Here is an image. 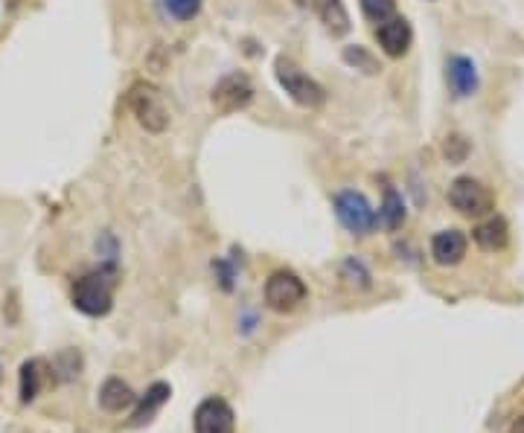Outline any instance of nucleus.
I'll list each match as a JSON object with an SVG mask.
<instances>
[{
    "instance_id": "10",
    "label": "nucleus",
    "mask_w": 524,
    "mask_h": 433,
    "mask_svg": "<svg viewBox=\"0 0 524 433\" xmlns=\"http://www.w3.org/2000/svg\"><path fill=\"white\" fill-rule=\"evenodd\" d=\"M466 250H469V239H466V233L458 230V227L440 230L431 239V259L440 268H455V265H460L466 259Z\"/></svg>"
},
{
    "instance_id": "7",
    "label": "nucleus",
    "mask_w": 524,
    "mask_h": 433,
    "mask_svg": "<svg viewBox=\"0 0 524 433\" xmlns=\"http://www.w3.org/2000/svg\"><path fill=\"white\" fill-rule=\"evenodd\" d=\"M251 102H254V82H251L248 73H239V70L222 76V79L213 85V91H210V105H213L219 114L245 111Z\"/></svg>"
},
{
    "instance_id": "4",
    "label": "nucleus",
    "mask_w": 524,
    "mask_h": 433,
    "mask_svg": "<svg viewBox=\"0 0 524 433\" xmlns=\"http://www.w3.org/2000/svg\"><path fill=\"white\" fill-rule=\"evenodd\" d=\"M332 210H335V218L341 221V227L350 236H356V239H364V236L376 233V227H379V213L373 210V204L367 201V195L359 192V189H341V192H335Z\"/></svg>"
},
{
    "instance_id": "2",
    "label": "nucleus",
    "mask_w": 524,
    "mask_h": 433,
    "mask_svg": "<svg viewBox=\"0 0 524 433\" xmlns=\"http://www.w3.org/2000/svg\"><path fill=\"white\" fill-rule=\"evenodd\" d=\"M274 76H277V82H280V88L286 91V96L300 105V108H306V111H318V108H324V102H327V88L318 82V79H312L300 64H295L289 56H277V62H274Z\"/></svg>"
},
{
    "instance_id": "13",
    "label": "nucleus",
    "mask_w": 524,
    "mask_h": 433,
    "mask_svg": "<svg viewBox=\"0 0 524 433\" xmlns=\"http://www.w3.org/2000/svg\"><path fill=\"white\" fill-rule=\"evenodd\" d=\"M134 402H137V393L131 390L129 381H123V378H117V375H111V378L102 381V387H99L97 393V404L105 413L117 416V413H123V410H131Z\"/></svg>"
},
{
    "instance_id": "24",
    "label": "nucleus",
    "mask_w": 524,
    "mask_h": 433,
    "mask_svg": "<svg viewBox=\"0 0 524 433\" xmlns=\"http://www.w3.org/2000/svg\"><path fill=\"white\" fill-rule=\"evenodd\" d=\"M300 3H312V6H324L327 0H300Z\"/></svg>"
},
{
    "instance_id": "17",
    "label": "nucleus",
    "mask_w": 524,
    "mask_h": 433,
    "mask_svg": "<svg viewBox=\"0 0 524 433\" xmlns=\"http://www.w3.org/2000/svg\"><path fill=\"white\" fill-rule=\"evenodd\" d=\"M338 277L344 279V285L353 288V291H367V288L373 285L370 268L361 262L359 256H347V259L338 265Z\"/></svg>"
},
{
    "instance_id": "1",
    "label": "nucleus",
    "mask_w": 524,
    "mask_h": 433,
    "mask_svg": "<svg viewBox=\"0 0 524 433\" xmlns=\"http://www.w3.org/2000/svg\"><path fill=\"white\" fill-rule=\"evenodd\" d=\"M114 285H117V265H102L97 271L76 279L73 306L85 317L111 314V309H114Z\"/></svg>"
},
{
    "instance_id": "21",
    "label": "nucleus",
    "mask_w": 524,
    "mask_h": 433,
    "mask_svg": "<svg viewBox=\"0 0 524 433\" xmlns=\"http://www.w3.org/2000/svg\"><path fill=\"white\" fill-rule=\"evenodd\" d=\"M164 3L166 12L175 21H193L198 12H201V6H204V0H164Z\"/></svg>"
},
{
    "instance_id": "3",
    "label": "nucleus",
    "mask_w": 524,
    "mask_h": 433,
    "mask_svg": "<svg viewBox=\"0 0 524 433\" xmlns=\"http://www.w3.org/2000/svg\"><path fill=\"white\" fill-rule=\"evenodd\" d=\"M126 102H129V111L134 114V120L137 125L143 128V131H149V134H164L166 128H169V108H166L164 102V93L158 85H152V82H146V79H140V82H134L126 93Z\"/></svg>"
},
{
    "instance_id": "6",
    "label": "nucleus",
    "mask_w": 524,
    "mask_h": 433,
    "mask_svg": "<svg viewBox=\"0 0 524 433\" xmlns=\"http://www.w3.org/2000/svg\"><path fill=\"white\" fill-rule=\"evenodd\" d=\"M449 204L466 218H484L495 210V192L484 181L472 178V175H460L452 181L446 192Z\"/></svg>"
},
{
    "instance_id": "19",
    "label": "nucleus",
    "mask_w": 524,
    "mask_h": 433,
    "mask_svg": "<svg viewBox=\"0 0 524 433\" xmlns=\"http://www.w3.org/2000/svg\"><path fill=\"white\" fill-rule=\"evenodd\" d=\"M318 12H321V21L327 24L329 35H335V38H341V35H347L350 32V15H347V9H344V3L341 0H327L324 6H318Z\"/></svg>"
},
{
    "instance_id": "11",
    "label": "nucleus",
    "mask_w": 524,
    "mask_h": 433,
    "mask_svg": "<svg viewBox=\"0 0 524 433\" xmlns=\"http://www.w3.org/2000/svg\"><path fill=\"white\" fill-rule=\"evenodd\" d=\"M446 82H449V91L455 99H469L478 93V67L469 56H449L446 62Z\"/></svg>"
},
{
    "instance_id": "20",
    "label": "nucleus",
    "mask_w": 524,
    "mask_h": 433,
    "mask_svg": "<svg viewBox=\"0 0 524 433\" xmlns=\"http://www.w3.org/2000/svg\"><path fill=\"white\" fill-rule=\"evenodd\" d=\"M361 15L373 24H382L396 15V0H359Z\"/></svg>"
},
{
    "instance_id": "14",
    "label": "nucleus",
    "mask_w": 524,
    "mask_h": 433,
    "mask_svg": "<svg viewBox=\"0 0 524 433\" xmlns=\"http://www.w3.org/2000/svg\"><path fill=\"white\" fill-rule=\"evenodd\" d=\"M50 375H53V372H50V367H47L41 358L24 361V364H21V372H18V396H21V402H35V399L41 396V390H44V384H47Z\"/></svg>"
},
{
    "instance_id": "18",
    "label": "nucleus",
    "mask_w": 524,
    "mask_h": 433,
    "mask_svg": "<svg viewBox=\"0 0 524 433\" xmlns=\"http://www.w3.org/2000/svg\"><path fill=\"white\" fill-rule=\"evenodd\" d=\"M341 59H344V64H350L353 70H361V73H367V76L382 73L379 59H376V56L370 53V47H364V44H347V47L341 50Z\"/></svg>"
},
{
    "instance_id": "15",
    "label": "nucleus",
    "mask_w": 524,
    "mask_h": 433,
    "mask_svg": "<svg viewBox=\"0 0 524 433\" xmlns=\"http://www.w3.org/2000/svg\"><path fill=\"white\" fill-rule=\"evenodd\" d=\"M472 239H475V245L481 250L498 253V250L507 248V242H510V224L501 216H490L472 230Z\"/></svg>"
},
{
    "instance_id": "12",
    "label": "nucleus",
    "mask_w": 524,
    "mask_h": 433,
    "mask_svg": "<svg viewBox=\"0 0 524 433\" xmlns=\"http://www.w3.org/2000/svg\"><path fill=\"white\" fill-rule=\"evenodd\" d=\"M172 399V387L166 384V381H155L143 396H137V402L131 407V419L129 425L131 428H143V425H149L158 413H161V407Z\"/></svg>"
},
{
    "instance_id": "16",
    "label": "nucleus",
    "mask_w": 524,
    "mask_h": 433,
    "mask_svg": "<svg viewBox=\"0 0 524 433\" xmlns=\"http://www.w3.org/2000/svg\"><path fill=\"white\" fill-rule=\"evenodd\" d=\"M405 218H408V207H405V198H402V192L396 189V186H385V192H382V207H379V224L385 227V230H402V224H405Z\"/></svg>"
},
{
    "instance_id": "9",
    "label": "nucleus",
    "mask_w": 524,
    "mask_h": 433,
    "mask_svg": "<svg viewBox=\"0 0 524 433\" xmlns=\"http://www.w3.org/2000/svg\"><path fill=\"white\" fill-rule=\"evenodd\" d=\"M376 41H379V47H382V53H385L388 59H402V56L411 50L414 30H411L408 18L393 15V18L382 21V24L376 27Z\"/></svg>"
},
{
    "instance_id": "22",
    "label": "nucleus",
    "mask_w": 524,
    "mask_h": 433,
    "mask_svg": "<svg viewBox=\"0 0 524 433\" xmlns=\"http://www.w3.org/2000/svg\"><path fill=\"white\" fill-rule=\"evenodd\" d=\"M443 155L449 163H463L466 155H469V140L460 137V134H449L446 143H443Z\"/></svg>"
},
{
    "instance_id": "8",
    "label": "nucleus",
    "mask_w": 524,
    "mask_h": 433,
    "mask_svg": "<svg viewBox=\"0 0 524 433\" xmlns=\"http://www.w3.org/2000/svg\"><path fill=\"white\" fill-rule=\"evenodd\" d=\"M193 433H236V410L222 396H207L193 410Z\"/></svg>"
},
{
    "instance_id": "5",
    "label": "nucleus",
    "mask_w": 524,
    "mask_h": 433,
    "mask_svg": "<svg viewBox=\"0 0 524 433\" xmlns=\"http://www.w3.org/2000/svg\"><path fill=\"white\" fill-rule=\"evenodd\" d=\"M306 300H309L306 282L297 277L295 271H289V268H280V271L268 274L265 285H262V303H265V309H271L274 314H292Z\"/></svg>"
},
{
    "instance_id": "23",
    "label": "nucleus",
    "mask_w": 524,
    "mask_h": 433,
    "mask_svg": "<svg viewBox=\"0 0 524 433\" xmlns=\"http://www.w3.org/2000/svg\"><path fill=\"white\" fill-rule=\"evenodd\" d=\"M507 433H524V416H522V419H516V422H513V425L507 428Z\"/></svg>"
}]
</instances>
